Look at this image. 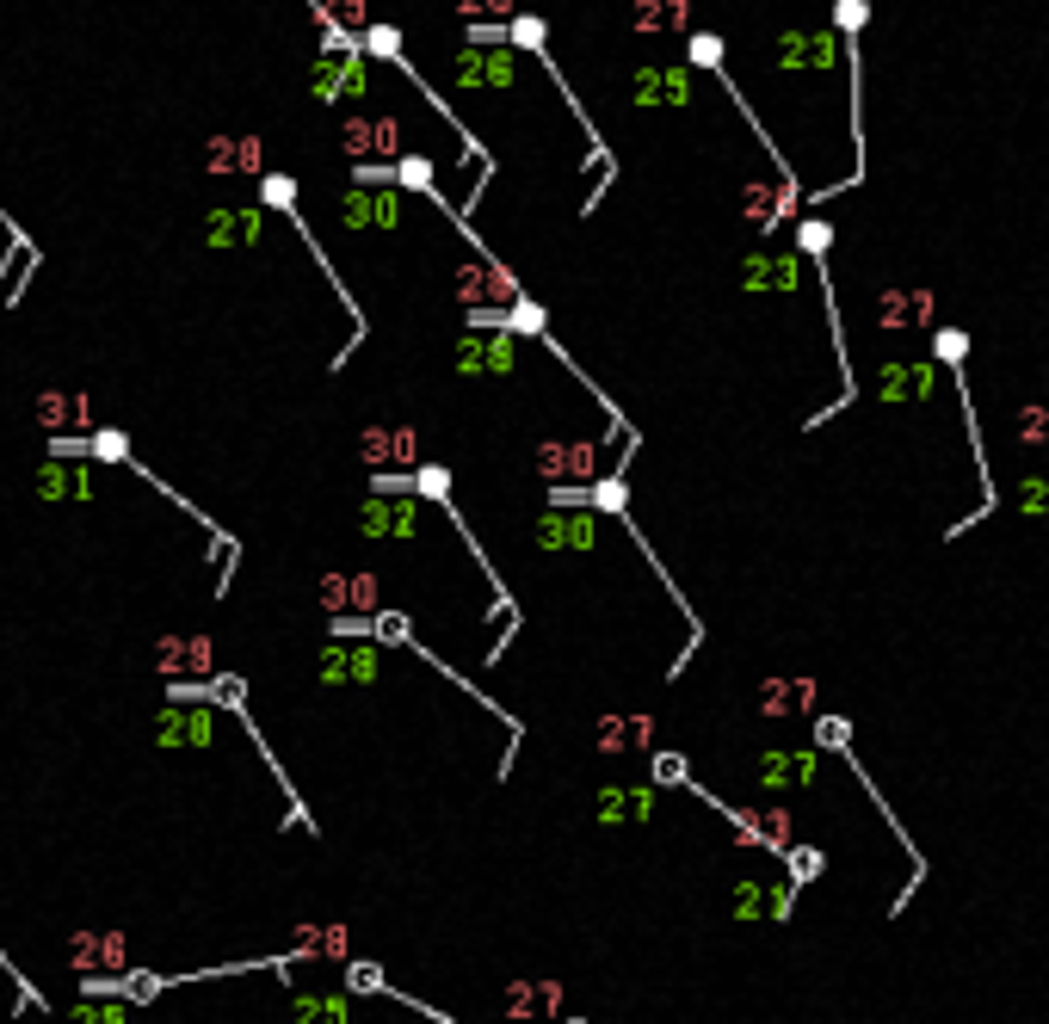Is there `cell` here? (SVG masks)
<instances>
[{"label":"cell","mask_w":1049,"mask_h":1024,"mask_svg":"<svg viewBox=\"0 0 1049 1024\" xmlns=\"http://www.w3.org/2000/svg\"><path fill=\"white\" fill-rule=\"evenodd\" d=\"M556 1006H562V987H556L550 975H519V981L500 994V1012L513 1018V1024H550Z\"/></svg>","instance_id":"obj_1"},{"label":"cell","mask_w":1049,"mask_h":1024,"mask_svg":"<svg viewBox=\"0 0 1049 1024\" xmlns=\"http://www.w3.org/2000/svg\"><path fill=\"white\" fill-rule=\"evenodd\" d=\"M358 457H365L377 475H395V463H414L420 457V438L408 426H365V432H358Z\"/></svg>","instance_id":"obj_2"},{"label":"cell","mask_w":1049,"mask_h":1024,"mask_svg":"<svg viewBox=\"0 0 1049 1024\" xmlns=\"http://www.w3.org/2000/svg\"><path fill=\"white\" fill-rule=\"evenodd\" d=\"M210 636H161L155 642V667L167 673V679H204L210 673Z\"/></svg>","instance_id":"obj_3"},{"label":"cell","mask_w":1049,"mask_h":1024,"mask_svg":"<svg viewBox=\"0 0 1049 1024\" xmlns=\"http://www.w3.org/2000/svg\"><path fill=\"white\" fill-rule=\"evenodd\" d=\"M537 475L550 482H593L599 475V445H537Z\"/></svg>","instance_id":"obj_4"},{"label":"cell","mask_w":1049,"mask_h":1024,"mask_svg":"<svg viewBox=\"0 0 1049 1024\" xmlns=\"http://www.w3.org/2000/svg\"><path fill=\"white\" fill-rule=\"evenodd\" d=\"M321 605L334 617H365V611H377V580L371 574H328L321 580Z\"/></svg>","instance_id":"obj_5"},{"label":"cell","mask_w":1049,"mask_h":1024,"mask_svg":"<svg viewBox=\"0 0 1049 1024\" xmlns=\"http://www.w3.org/2000/svg\"><path fill=\"white\" fill-rule=\"evenodd\" d=\"M938 315V303H932V290H883V303H877V321L889 327V334H908V327H926Z\"/></svg>","instance_id":"obj_6"},{"label":"cell","mask_w":1049,"mask_h":1024,"mask_svg":"<svg viewBox=\"0 0 1049 1024\" xmlns=\"http://www.w3.org/2000/svg\"><path fill=\"white\" fill-rule=\"evenodd\" d=\"M815 704V685L809 679H766L753 691V710L766 716V722H784V716H803Z\"/></svg>","instance_id":"obj_7"},{"label":"cell","mask_w":1049,"mask_h":1024,"mask_svg":"<svg viewBox=\"0 0 1049 1024\" xmlns=\"http://www.w3.org/2000/svg\"><path fill=\"white\" fill-rule=\"evenodd\" d=\"M31 420H38L44 432H68V426H87L93 408H87L81 389H44L38 401H31Z\"/></svg>","instance_id":"obj_8"},{"label":"cell","mask_w":1049,"mask_h":1024,"mask_svg":"<svg viewBox=\"0 0 1049 1024\" xmlns=\"http://www.w3.org/2000/svg\"><path fill=\"white\" fill-rule=\"evenodd\" d=\"M266 149H260V136H210L204 142V167L210 173H260Z\"/></svg>","instance_id":"obj_9"},{"label":"cell","mask_w":1049,"mask_h":1024,"mask_svg":"<svg viewBox=\"0 0 1049 1024\" xmlns=\"http://www.w3.org/2000/svg\"><path fill=\"white\" fill-rule=\"evenodd\" d=\"M457 364H463L469 377H482V371H513V340H506V327H500V334H463Z\"/></svg>","instance_id":"obj_10"},{"label":"cell","mask_w":1049,"mask_h":1024,"mask_svg":"<svg viewBox=\"0 0 1049 1024\" xmlns=\"http://www.w3.org/2000/svg\"><path fill=\"white\" fill-rule=\"evenodd\" d=\"M648 809H655V796H648V784H605V790H599V821H605V827L642 821Z\"/></svg>","instance_id":"obj_11"},{"label":"cell","mask_w":1049,"mask_h":1024,"mask_svg":"<svg viewBox=\"0 0 1049 1024\" xmlns=\"http://www.w3.org/2000/svg\"><path fill=\"white\" fill-rule=\"evenodd\" d=\"M630 25L642 31V38L685 31V25H692V0H636V7H630Z\"/></svg>","instance_id":"obj_12"},{"label":"cell","mask_w":1049,"mask_h":1024,"mask_svg":"<svg viewBox=\"0 0 1049 1024\" xmlns=\"http://www.w3.org/2000/svg\"><path fill=\"white\" fill-rule=\"evenodd\" d=\"M346 149L352 155H395L402 149V124L395 118H358V124H346Z\"/></svg>","instance_id":"obj_13"},{"label":"cell","mask_w":1049,"mask_h":1024,"mask_svg":"<svg viewBox=\"0 0 1049 1024\" xmlns=\"http://www.w3.org/2000/svg\"><path fill=\"white\" fill-rule=\"evenodd\" d=\"M655 741V722L648 716H605L599 722V753H642Z\"/></svg>","instance_id":"obj_14"},{"label":"cell","mask_w":1049,"mask_h":1024,"mask_svg":"<svg viewBox=\"0 0 1049 1024\" xmlns=\"http://www.w3.org/2000/svg\"><path fill=\"white\" fill-rule=\"evenodd\" d=\"M636 99L642 105H685L692 99V75L685 68H648V75H636Z\"/></svg>","instance_id":"obj_15"},{"label":"cell","mask_w":1049,"mask_h":1024,"mask_svg":"<svg viewBox=\"0 0 1049 1024\" xmlns=\"http://www.w3.org/2000/svg\"><path fill=\"white\" fill-rule=\"evenodd\" d=\"M778 62L784 68H827V62H834V44L815 38V31H784V38H778Z\"/></svg>","instance_id":"obj_16"},{"label":"cell","mask_w":1049,"mask_h":1024,"mask_svg":"<svg viewBox=\"0 0 1049 1024\" xmlns=\"http://www.w3.org/2000/svg\"><path fill=\"white\" fill-rule=\"evenodd\" d=\"M932 395V364H889L883 371V401H926Z\"/></svg>","instance_id":"obj_17"},{"label":"cell","mask_w":1049,"mask_h":1024,"mask_svg":"<svg viewBox=\"0 0 1049 1024\" xmlns=\"http://www.w3.org/2000/svg\"><path fill=\"white\" fill-rule=\"evenodd\" d=\"M365 525L383 531V537H408L414 531V500H395V494H377L365 506Z\"/></svg>","instance_id":"obj_18"},{"label":"cell","mask_w":1049,"mask_h":1024,"mask_svg":"<svg viewBox=\"0 0 1049 1024\" xmlns=\"http://www.w3.org/2000/svg\"><path fill=\"white\" fill-rule=\"evenodd\" d=\"M729 907L741 913V920H784V907H790V889H753V883H741Z\"/></svg>","instance_id":"obj_19"},{"label":"cell","mask_w":1049,"mask_h":1024,"mask_svg":"<svg viewBox=\"0 0 1049 1024\" xmlns=\"http://www.w3.org/2000/svg\"><path fill=\"white\" fill-rule=\"evenodd\" d=\"M759 772H766V784H809L815 778V753H766Z\"/></svg>","instance_id":"obj_20"},{"label":"cell","mask_w":1049,"mask_h":1024,"mask_svg":"<svg viewBox=\"0 0 1049 1024\" xmlns=\"http://www.w3.org/2000/svg\"><path fill=\"white\" fill-rule=\"evenodd\" d=\"M784 210H790V192H778V186H747V216H753L759 229H772Z\"/></svg>","instance_id":"obj_21"},{"label":"cell","mask_w":1049,"mask_h":1024,"mask_svg":"<svg viewBox=\"0 0 1049 1024\" xmlns=\"http://www.w3.org/2000/svg\"><path fill=\"white\" fill-rule=\"evenodd\" d=\"M747 284L753 290H790L797 284V260H747Z\"/></svg>","instance_id":"obj_22"},{"label":"cell","mask_w":1049,"mask_h":1024,"mask_svg":"<svg viewBox=\"0 0 1049 1024\" xmlns=\"http://www.w3.org/2000/svg\"><path fill=\"white\" fill-rule=\"evenodd\" d=\"M124 957V938L118 932H105V938H75V963L93 969V963H118Z\"/></svg>","instance_id":"obj_23"},{"label":"cell","mask_w":1049,"mask_h":1024,"mask_svg":"<svg viewBox=\"0 0 1049 1024\" xmlns=\"http://www.w3.org/2000/svg\"><path fill=\"white\" fill-rule=\"evenodd\" d=\"M544 543H556V550H587V543H593V525H587V519H550V525H544Z\"/></svg>","instance_id":"obj_24"},{"label":"cell","mask_w":1049,"mask_h":1024,"mask_svg":"<svg viewBox=\"0 0 1049 1024\" xmlns=\"http://www.w3.org/2000/svg\"><path fill=\"white\" fill-rule=\"evenodd\" d=\"M346 216H352V223H389V216H395V204H389V198H377V192H371V198L358 192V198H346Z\"/></svg>","instance_id":"obj_25"},{"label":"cell","mask_w":1049,"mask_h":1024,"mask_svg":"<svg viewBox=\"0 0 1049 1024\" xmlns=\"http://www.w3.org/2000/svg\"><path fill=\"white\" fill-rule=\"evenodd\" d=\"M303 950H315V957H340V950H346V932H340V926H315V932H303Z\"/></svg>","instance_id":"obj_26"},{"label":"cell","mask_w":1049,"mask_h":1024,"mask_svg":"<svg viewBox=\"0 0 1049 1024\" xmlns=\"http://www.w3.org/2000/svg\"><path fill=\"white\" fill-rule=\"evenodd\" d=\"M1019 506L1031 512V519L1049 512V475H1025V482H1019Z\"/></svg>","instance_id":"obj_27"},{"label":"cell","mask_w":1049,"mask_h":1024,"mask_svg":"<svg viewBox=\"0 0 1049 1024\" xmlns=\"http://www.w3.org/2000/svg\"><path fill=\"white\" fill-rule=\"evenodd\" d=\"M1019 438L1025 445H1049V408H1025L1019 414Z\"/></svg>","instance_id":"obj_28"},{"label":"cell","mask_w":1049,"mask_h":1024,"mask_svg":"<svg viewBox=\"0 0 1049 1024\" xmlns=\"http://www.w3.org/2000/svg\"><path fill=\"white\" fill-rule=\"evenodd\" d=\"M784 858H790V883H809V876L821 870V852H809V846H790Z\"/></svg>","instance_id":"obj_29"},{"label":"cell","mask_w":1049,"mask_h":1024,"mask_svg":"<svg viewBox=\"0 0 1049 1024\" xmlns=\"http://www.w3.org/2000/svg\"><path fill=\"white\" fill-rule=\"evenodd\" d=\"M463 19H488V13H513V0H457Z\"/></svg>","instance_id":"obj_30"},{"label":"cell","mask_w":1049,"mask_h":1024,"mask_svg":"<svg viewBox=\"0 0 1049 1024\" xmlns=\"http://www.w3.org/2000/svg\"><path fill=\"white\" fill-rule=\"evenodd\" d=\"M321 7H328L334 19H352V25H358V19H365V0H321Z\"/></svg>","instance_id":"obj_31"},{"label":"cell","mask_w":1049,"mask_h":1024,"mask_svg":"<svg viewBox=\"0 0 1049 1024\" xmlns=\"http://www.w3.org/2000/svg\"><path fill=\"white\" fill-rule=\"evenodd\" d=\"M815 741H821V747H846V741H852V728H846V722H821V735H815Z\"/></svg>","instance_id":"obj_32"},{"label":"cell","mask_w":1049,"mask_h":1024,"mask_svg":"<svg viewBox=\"0 0 1049 1024\" xmlns=\"http://www.w3.org/2000/svg\"><path fill=\"white\" fill-rule=\"evenodd\" d=\"M840 25H864V0H840Z\"/></svg>","instance_id":"obj_33"},{"label":"cell","mask_w":1049,"mask_h":1024,"mask_svg":"<svg viewBox=\"0 0 1049 1024\" xmlns=\"http://www.w3.org/2000/svg\"><path fill=\"white\" fill-rule=\"evenodd\" d=\"M352 987H383V975H377L371 963H358V969H352Z\"/></svg>","instance_id":"obj_34"},{"label":"cell","mask_w":1049,"mask_h":1024,"mask_svg":"<svg viewBox=\"0 0 1049 1024\" xmlns=\"http://www.w3.org/2000/svg\"><path fill=\"white\" fill-rule=\"evenodd\" d=\"M266 198L272 204H291V179H266Z\"/></svg>","instance_id":"obj_35"}]
</instances>
